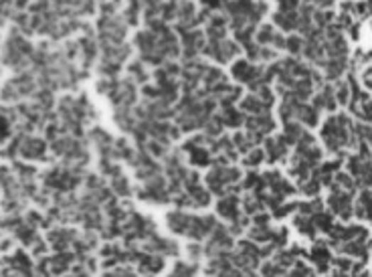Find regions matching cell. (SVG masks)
Here are the masks:
<instances>
[{"mask_svg": "<svg viewBox=\"0 0 372 277\" xmlns=\"http://www.w3.org/2000/svg\"><path fill=\"white\" fill-rule=\"evenodd\" d=\"M322 142L326 146V150L332 154H344V150L356 148L352 119L346 114L330 116L322 126Z\"/></svg>", "mask_w": 372, "mask_h": 277, "instance_id": "cell-1", "label": "cell"}, {"mask_svg": "<svg viewBox=\"0 0 372 277\" xmlns=\"http://www.w3.org/2000/svg\"><path fill=\"white\" fill-rule=\"evenodd\" d=\"M166 223H168V229L176 235H185L192 241H200V239L209 237V233L214 229L217 221L211 214L200 217V214H188V212L178 209V211L166 214Z\"/></svg>", "mask_w": 372, "mask_h": 277, "instance_id": "cell-2", "label": "cell"}, {"mask_svg": "<svg viewBox=\"0 0 372 277\" xmlns=\"http://www.w3.org/2000/svg\"><path fill=\"white\" fill-rule=\"evenodd\" d=\"M241 180V172L237 168H231V166H221L217 164L213 166V170L207 174V183L209 188L214 195H226V192H237Z\"/></svg>", "mask_w": 372, "mask_h": 277, "instance_id": "cell-3", "label": "cell"}, {"mask_svg": "<svg viewBox=\"0 0 372 277\" xmlns=\"http://www.w3.org/2000/svg\"><path fill=\"white\" fill-rule=\"evenodd\" d=\"M352 198H354L352 192L332 186V192L328 197V209L332 211V214L340 217L342 221H348L350 214H352Z\"/></svg>", "mask_w": 372, "mask_h": 277, "instance_id": "cell-4", "label": "cell"}, {"mask_svg": "<svg viewBox=\"0 0 372 277\" xmlns=\"http://www.w3.org/2000/svg\"><path fill=\"white\" fill-rule=\"evenodd\" d=\"M310 259L316 265L318 273H328L330 264H332V251L326 241H316V245L310 251Z\"/></svg>", "mask_w": 372, "mask_h": 277, "instance_id": "cell-5", "label": "cell"}, {"mask_svg": "<svg viewBox=\"0 0 372 277\" xmlns=\"http://www.w3.org/2000/svg\"><path fill=\"white\" fill-rule=\"evenodd\" d=\"M266 162H281L288 156V150H290V144L279 136V138H269L266 140Z\"/></svg>", "mask_w": 372, "mask_h": 277, "instance_id": "cell-6", "label": "cell"}, {"mask_svg": "<svg viewBox=\"0 0 372 277\" xmlns=\"http://www.w3.org/2000/svg\"><path fill=\"white\" fill-rule=\"evenodd\" d=\"M368 197H371V190L366 186V188L360 190L359 198L352 200V214L360 221H368Z\"/></svg>", "mask_w": 372, "mask_h": 277, "instance_id": "cell-7", "label": "cell"}, {"mask_svg": "<svg viewBox=\"0 0 372 277\" xmlns=\"http://www.w3.org/2000/svg\"><path fill=\"white\" fill-rule=\"evenodd\" d=\"M263 162H266V152H263L261 148H251V150H247L245 156H243V164H245L247 168H257V166H261Z\"/></svg>", "mask_w": 372, "mask_h": 277, "instance_id": "cell-8", "label": "cell"}, {"mask_svg": "<svg viewBox=\"0 0 372 277\" xmlns=\"http://www.w3.org/2000/svg\"><path fill=\"white\" fill-rule=\"evenodd\" d=\"M174 276H195V273H199V267L195 264H185V261H178V264L174 265L173 269Z\"/></svg>", "mask_w": 372, "mask_h": 277, "instance_id": "cell-9", "label": "cell"}]
</instances>
